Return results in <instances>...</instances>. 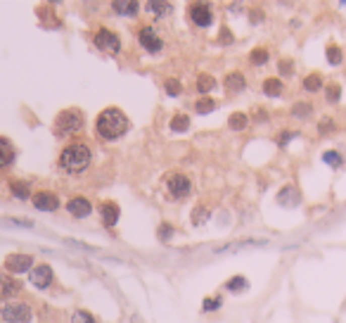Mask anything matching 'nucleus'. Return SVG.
<instances>
[{"label": "nucleus", "mask_w": 346, "mask_h": 323, "mask_svg": "<svg viewBox=\"0 0 346 323\" xmlns=\"http://www.w3.org/2000/svg\"><path fill=\"white\" fill-rule=\"evenodd\" d=\"M10 190H12V195L19 197V200H29V195H31L29 183H24V181H10Z\"/></svg>", "instance_id": "412c9836"}, {"label": "nucleus", "mask_w": 346, "mask_h": 323, "mask_svg": "<svg viewBox=\"0 0 346 323\" xmlns=\"http://www.w3.org/2000/svg\"><path fill=\"white\" fill-rule=\"evenodd\" d=\"M88 164H90V150H88L86 143L67 145L60 155V166L67 173H81L83 169H88Z\"/></svg>", "instance_id": "f03ea898"}, {"label": "nucleus", "mask_w": 346, "mask_h": 323, "mask_svg": "<svg viewBox=\"0 0 346 323\" xmlns=\"http://www.w3.org/2000/svg\"><path fill=\"white\" fill-rule=\"evenodd\" d=\"M171 236H173V228H171V226H166V223H164V226L159 228V240H161V243H166V240H168V238H171Z\"/></svg>", "instance_id": "4c0bfd02"}, {"label": "nucleus", "mask_w": 346, "mask_h": 323, "mask_svg": "<svg viewBox=\"0 0 346 323\" xmlns=\"http://www.w3.org/2000/svg\"><path fill=\"white\" fill-rule=\"evenodd\" d=\"M280 71L282 74H294V62L292 60H280Z\"/></svg>", "instance_id": "58836bf2"}, {"label": "nucleus", "mask_w": 346, "mask_h": 323, "mask_svg": "<svg viewBox=\"0 0 346 323\" xmlns=\"http://www.w3.org/2000/svg\"><path fill=\"white\" fill-rule=\"evenodd\" d=\"M5 266L12 273H24V271H29L33 266V257H29V254H10L5 259Z\"/></svg>", "instance_id": "9d476101"}, {"label": "nucleus", "mask_w": 346, "mask_h": 323, "mask_svg": "<svg viewBox=\"0 0 346 323\" xmlns=\"http://www.w3.org/2000/svg\"><path fill=\"white\" fill-rule=\"evenodd\" d=\"M138 38H140V45L145 48V50H150V53H159V50L164 48L161 38L157 36V31H154L152 26H142L140 33H138Z\"/></svg>", "instance_id": "1a4fd4ad"}, {"label": "nucleus", "mask_w": 346, "mask_h": 323, "mask_svg": "<svg viewBox=\"0 0 346 323\" xmlns=\"http://www.w3.org/2000/svg\"><path fill=\"white\" fill-rule=\"evenodd\" d=\"M83 126V114L79 110H64L55 119V133L57 135H69Z\"/></svg>", "instance_id": "7ed1b4c3"}, {"label": "nucleus", "mask_w": 346, "mask_h": 323, "mask_svg": "<svg viewBox=\"0 0 346 323\" xmlns=\"http://www.w3.org/2000/svg\"><path fill=\"white\" fill-rule=\"evenodd\" d=\"M0 316H3L5 323H29L33 311L24 302H10V304H5V307L0 309Z\"/></svg>", "instance_id": "20e7f679"}, {"label": "nucleus", "mask_w": 346, "mask_h": 323, "mask_svg": "<svg viewBox=\"0 0 346 323\" xmlns=\"http://www.w3.org/2000/svg\"><path fill=\"white\" fill-rule=\"evenodd\" d=\"M31 200H33V207L40 209V212H55L57 207H60L57 195L55 193H50V190H40V193H36Z\"/></svg>", "instance_id": "6e6552de"}, {"label": "nucleus", "mask_w": 346, "mask_h": 323, "mask_svg": "<svg viewBox=\"0 0 346 323\" xmlns=\"http://www.w3.org/2000/svg\"><path fill=\"white\" fill-rule=\"evenodd\" d=\"M292 114L297 119H308L311 114H313V105H308V103H297L294 107H292Z\"/></svg>", "instance_id": "393cba45"}, {"label": "nucleus", "mask_w": 346, "mask_h": 323, "mask_svg": "<svg viewBox=\"0 0 346 323\" xmlns=\"http://www.w3.org/2000/svg\"><path fill=\"white\" fill-rule=\"evenodd\" d=\"M166 188L176 200H183L192 193V181L185 173H171V176H166Z\"/></svg>", "instance_id": "39448f33"}, {"label": "nucleus", "mask_w": 346, "mask_h": 323, "mask_svg": "<svg viewBox=\"0 0 346 323\" xmlns=\"http://www.w3.org/2000/svg\"><path fill=\"white\" fill-rule=\"evenodd\" d=\"M220 40H223V43H230V40H233V36L228 33V29H223V33H220Z\"/></svg>", "instance_id": "a19ab883"}, {"label": "nucleus", "mask_w": 346, "mask_h": 323, "mask_svg": "<svg viewBox=\"0 0 346 323\" xmlns=\"http://www.w3.org/2000/svg\"><path fill=\"white\" fill-rule=\"evenodd\" d=\"M211 110H216V100H211V98H202L199 103H197V112H211Z\"/></svg>", "instance_id": "72a5a7b5"}, {"label": "nucleus", "mask_w": 346, "mask_h": 323, "mask_svg": "<svg viewBox=\"0 0 346 323\" xmlns=\"http://www.w3.org/2000/svg\"><path fill=\"white\" fill-rule=\"evenodd\" d=\"M277 202L284 207H294V205H299L301 202V195H299V190L297 188H292V186H287V188L280 190V195H277Z\"/></svg>", "instance_id": "4468645a"}, {"label": "nucleus", "mask_w": 346, "mask_h": 323, "mask_svg": "<svg viewBox=\"0 0 346 323\" xmlns=\"http://www.w3.org/2000/svg\"><path fill=\"white\" fill-rule=\"evenodd\" d=\"M282 81L280 79H266L263 81V93L270 95V98H277V95H282Z\"/></svg>", "instance_id": "aec40b11"}, {"label": "nucleus", "mask_w": 346, "mask_h": 323, "mask_svg": "<svg viewBox=\"0 0 346 323\" xmlns=\"http://www.w3.org/2000/svg\"><path fill=\"white\" fill-rule=\"evenodd\" d=\"M100 214H102V221L107 223V226H114L119 221V205H114V202H104L102 207H100Z\"/></svg>", "instance_id": "dca6fc26"}, {"label": "nucleus", "mask_w": 346, "mask_h": 323, "mask_svg": "<svg viewBox=\"0 0 346 323\" xmlns=\"http://www.w3.org/2000/svg\"><path fill=\"white\" fill-rule=\"evenodd\" d=\"M325 98H327V103H339V98H341V88L337 83H330V86L325 88Z\"/></svg>", "instance_id": "c756f323"}, {"label": "nucleus", "mask_w": 346, "mask_h": 323, "mask_svg": "<svg viewBox=\"0 0 346 323\" xmlns=\"http://www.w3.org/2000/svg\"><path fill=\"white\" fill-rule=\"evenodd\" d=\"M252 245H266V240H242V243H235V245L216 247V252H218V254H223V252H235V250H242V247H252Z\"/></svg>", "instance_id": "5701e85b"}, {"label": "nucleus", "mask_w": 346, "mask_h": 323, "mask_svg": "<svg viewBox=\"0 0 346 323\" xmlns=\"http://www.w3.org/2000/svg\"><path fill=\"white\" fill-rule=\"evenodd\" d=\"M67 209H69V214H74L76 219H86L88 214L93 212V205L88 202L86 197H71L69 202H67Z\"/></svg>", "instance_id": "9b49d317"}, {"label": "nucleus", "mask_w": 346, "mask_h": 323, "mask_svg": "<svg viewBox=\"0 0 346 323\" xmlns=\"http://www.w3.org/2000/svg\"><path fill=\"white\" fill-rule=\"evenodd\" d=\"M290 138H292V133H282V135H280V145H284Z\"/></svg>", "instance_id": "37998d69"}, {"label": "nucleus", "mask_w": 346, "mask_h": 323, "mask_svg": "<svg viewBox=\"0 0 346 323\" xmlns=\"http://www.w3.org/2000/svg\"><path fill=\"white\" fill-rule=\"evenodd\" d=\"M168 126H171L173 131H188L190 117H188V114H176V117L171 119V124H168Z\"/></svg>", "instance_id": "a878e982"}, {"label": "nucleus", "mask_w": 346, "mask_h": 323, "mask_svg": "<svg viewBox=\"0 0 346 323\" xmlns=\"http://www.w3.org/2000/svg\"><path fill=\"white\" fill-rule=\"evenodd\" d=\"M147 10L161 17V15H166V12H171V5H168V3H154V0H152V3H147Z\"/></svg>", "instance_id": "7c9ffc66"}, {"label": "nucleus", "mask_w": 346, "mask_h": 323, "mask_svg": "<svg viewBox=\"0 0 346 323\" xmlns=\"http://www.w3.org/2000/svg\"><path fill=\"white\" fill-rule=\"evenodd\" d=\"M19 290H22L19 281H15V278H8V276H0V300L15 297Z\"/></svg>", "instance_id": "ddd939ff"}, {"label": "nucleus", "mask_w": 346, "mask_h": 323, "mask_svg": "<svg viewBox=\"0 0 346 323\" xmlns=\"http://www.w3.org/2000/svg\"><path fill=\"white\" fill-rule=\"evenodd\" d=\"M111 10L119 12V15H138V3H124V0H117V3H111Z\"/></svg>", "instance_id": "6ab92c4d"}, {"label": "nucleus", "mask_w": 346, "mask_h": 323, "mask_svg": "<svg viewBox=\"0 0 346 323\" xmlns=\"http://www.w3.org/2000/svg\"><path fill=\"white\" fill-rule=\"evenodd\" d=\"M320 88H323V76L320 74H308L304 79V90H308V93H318Z\"/></svg>", "instance_id": "4be33fe9"}, {"label": "nucleus", "mask_w": 346, "mask_h": 323, "mask_svg": "<svg viewBox=\"0 0 346 323\" xmlns=\"http://www.w3.org/2000/svg\"><path fill=\"white\" fill-rule=\"evenodd\" d=\"M95 128H97V135L104 138V141H117L121 135L128 131V119L126 114L117 107H109V110H104L97 121H95Z\"/></svg>", "instance_id": "f257e3e1"}, {"label": "nucleus", "mask_w": 346, "mask_h": 323, "mask_svg": "<svg viewBox=\"0 0 346 323\" xmlns=\"http://www.w3.org/2000/svg\"><path fill=\"white\" fill-rule=\"evenodd\" d=\"M71 323H95V318L88 311H74L71 314Z\"/></svg>", "instance_id": "f704fd0d"}, {"label": "nucleus", "mask_w": 346, "mask_h": 323, "mask_svg": "<svg viewBox=\"0 0 346 323\" xmlns=\"http://www.w3.org/2000/svg\"><path fill=\"white\" fill-rule=\"evenodd\" d=\"M252 22H261V10H252Z\"/></svg>", "instance_id": "79ce46f5"}, {"label": "nucleus", "mask_w": 346, "mask_h": 323, "mask_svg": "<svg viewBox=\"0 0 346 323\" xmlns=\"http://www.w3.org/2000/svg\"><path fill=\"white\" fill-rule=\"evenodd\" d=\"M31 283L36 285V288H47V285L52 283V268L45 266V264H40V266L31 268Z\"/></svg>", "instance_id": "f8f14e48"}, {"label": "nucleus", "mask_w": 346, "mask_h": 323, "mask_svg": "<svg viewBox=\"0 0 346 323\" xmlns=\"http://www.w3.org/2000/svg\"><path fill=\"white\" fill-rule=\"evenodd\" d=\"M323 162L330 164L332 169H337V166H341V155L334 150H327V152H323Z\"/></svg>", "instance_id": "cd10ccee"}, {"label": "nucleus", "mask_w": 346, "mask_h": 323, "mask_svg": "<svg viewBox=\"0 0 346 323\" xmlns=\"http://www.w3.org/2000/svg\"><path fill=\"white\" fill-rule=\"evenodd\" d=\"M218 307H220V297H216V300H204V309H206V311L218 309Z\"/></svg>", "instance_id": "ea45409f"}, {"label": "nucleus", "mask_w": 346, "mask_h": 323, "mask_svg": "<svg viewBox=\"0 0 346 323\" xmlns=\"http://www.w3.org/2000/svg\"><path fill=\"white\" fill-rule=\"evenodd\" d=\"M95 45L97 50H102V53H119L121 50V40L114 31L109 29H100V31L95 33Z\"/></svg>", "instance_id": "423d86ee"}, {"label": "nucleus", "mask_w": 346, "mask_h": 323, "mask_svg": "<svg viewBox=\"0 0 346 323\" xmlns=\"http://www.w3.org/2000/svg\"><path fill=\"white\" fill-rule=\"evenodd\" d=\"M15 162V148L8 138H0V169H5Z\"/></svg>", "instance_id": "2eb2a0df"}, {"label": "nucleus", "mask_w": 346, "mask_h": 323, "mask_svg": "<svg viewBox=\"0 0 346 323\" xmlns=\"http://www.w3.org/2000/svg\"><path fill=\"white\" fill-rule=\"evenodd\" d=\"M192 219H195V223H204V219H209V212H206L204 207H199V209H195Z\"/></svg>", "instance_id": "e433bc0d"}, {"label": "nucleus", "mask_w": 346, "mask_h": 323, "mask_svg": "<svg viewBox=\"0 0 346 323\" xmlns=\"http://www.w3.org/2000/svg\"><path fill=\"white\" fill-rule=\"evenodd\" d=\"M213 88H216V79H213L211 74H202V76L197 79V90H199V93H211Z\"/></svg>", "instance_id": "b1692460"}, {"label": "nucleus", "mask_w": 346, "mask_h": 323, "mask_svg": "<svg viewBox=\"0 0 346 323\" xmlns=\"http://www.w3.org/2000/svg\"><path fill=\"white\" fill-rule=\"evenodd\" d=\"M225 88H230V90H244L247 88V79L240 71H233V74L225 76Z\"/></svg>", "instance_id": "f3484780"}, {"label": "nucleus", "mask_w": 346, "mask_h": 323, "mask_svg": "<svg viewBox=\"0 0 346 323\" xmlns=\"http://www.w3.org/2000/svg\"><path fill=\"white\" fill-rule=\"evenodd\" d=\"M249 60H252V64H266L268 62V50H263V48H256L252 55H249Z\"/></svg>", "instance_id": "2f4dec72"}, {"label": "nucleus", "mask_w": 346, "mask_h": 323, "mask_svg": "<svg viewBox=\"0 0 346 323\" xmlns=\"http://www.w3.org/2000/svg\"><path fill=\"white\" fill-rule=\"evenodd\" d=\"M341 60H344V55H341V50H339L337 45H327V62L330 64H341Z\"/></svg>", "instance_id": "c85d7f7f"}, {"label": "nucleus", "mask_w": 346, "mask_h": 323, "mask_svg": "<svg viewBox=\"0 0 346 323\" xmlns=\"http://www.w3.org/2000/svg\"><path fill=\"white\" fill-rule=\"evenodd\" d=\"M190 19L197 24V26H209L213 22V12L211 8L206 5V3H195V5H190Z\"/></svg>", "instance_id": "0eeeda50"}, {"label": "nucleus", "mask_w": 346, "mask_h": 323, "mask_svg": "<svg viewBox=\"0 0 346 323\" xmlns=\"http://www.w3.org/2000/svg\"><path fill=\"white\" fill-rule=\"evenodd\" d=\"M344 8H346V3H344Z\"/></svg>", "instance_id": "c03bdc74"}, {"label": "nucleus", "mask_w": 346, "mask_h": 323, "mask_svg": "<svg viewBox=\"0 0 346 323\" xmlns=\"http://www.w3.org/2000/svg\"><path fill=\"white\" fill-rule=\"evenodd\" d=\"M247 124H249V117H247L244 112H235V114H230V119H228V126L233 128V131H244Z\"/></svg>", "instance_id": "a211bd4d"}, {"label": "nucleus", "mask_w": 346, "mask_h": 323, "mask_svg": "<svg viewBox=\"0 0 346 323\" xmlns=\"http://www.w3.org/2000/svg\"><path fill=\"white\" fill-rule=\"evenodd\" d=\"M332 131H334V119H330V117L320 119V126H318V133H320V135H327V133H332Z\"/></svg>", "instance_id": "473e14b6"}, {"label": "nucleus", "mask_w": 346, "mask_h": 323, "mask_svg": "<svg viewBox=\"0 0 346 323\" xmlns=\"http://www.w3.org/2000/svg\"><path fill=\"white\" fill-rule=\"evenodd\" d=\"M164 88H166V93H168V95H181V81L168 79L164 83Z\"/></svg>", "instance_id": "c9c22d12"}, {"label": "nucleus", "mask_w": 346, "mask_h": 323, "mask_svg": "<svg viewBox=\"0 0 346 323\" xmlns=\"http://www.w3.org/2000/svg\"><path fill=\"white\" fill-rule=\"evenodd\" d=\"M247 278L244 276H235L233 281H228V285H225V290H230V292H240V290H247Z\"/></svg>", "instance_id": "bb28decb"}]
</instances>
